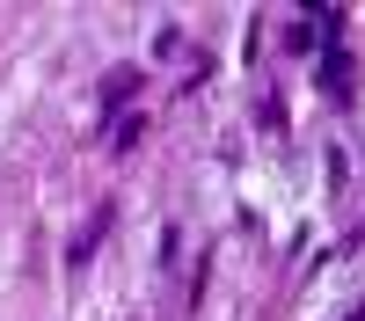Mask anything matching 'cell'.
<instances>
[{
	"instance_id": "6da1fadb",
	"label": "cell",
	"mask_w": 365,
	"mask_h": 321,
	"mask_svg": "<svg viewBox=\"0 0 365 321\" xmlns=\"http://www.w3.org/2000/svg\"><path fill=\"white\" fill-rule=\"evenodd\" d=\"M351 321H365V314H351Z\"/></svg>"
}]
</instances>
